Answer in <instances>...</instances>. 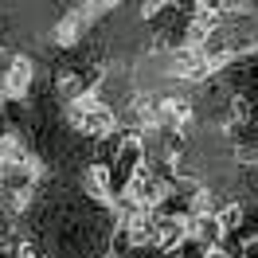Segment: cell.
I'll use <instances>...</instances> for the list:
<instances>
[{
    "mask_svg": "<svg viewBox=\"0 0 258 258\" xmlns=\"http://www.w3.org/2000/svg\"><path fill=\"white\" fill-rule=\"evenodd\" d=\"M67 121L79 129L82 137H110L117 129V113L98 94H79L67 102Z\"/></svg>",
    "mask_w": 258,
    "mask_h": 258,
    "instance_id": "cell-1",
    "label": "cell"
},
{
    "mask_svg": "<svg viewBox=\"0 0 258 258\" xmlns=\"http://www.w3.org/2000/svg\"><path fill=\"white\" fill-rule=\"evenodd\" d=\"M215 67H219L215 55H208L204 47H192V43H188L184 51H176V59H172V75L184 79V82H204Z\"/></svg>",
    "mask_w": 258,
    "mask_h": 258,
    "instance_id": "cell-2",
    "label": "cell"
},
{
    "mask_svg": "<svg viewBox=\"0 0 258 258\" xmlns=\"http://www.w3.org/2000/svg\"><path fill=\"white\" fill-rule=\"evenodd\" d=\"M184 239H188V223H184L180 215H157V223H153V242H157L161 250H176Z\"/></svg>",
    "mask_w": 258,
    "mask_h": 258,
    "instance_id": "cell-3",
    "label": "cell"
},
{
    "mask_svg": "<svg viewBox=\"0 0 258 258\" xmlns=\"http://www.w3.org/2000/svg\"><path fill=\"white\" fill-rule=\"evenodd\" d=\"M192 102L188 98H161V125L164 129H172V133H184V129L192 125Z\"/></svg>",
    "mask_w": 258,
    "mask_h": 258,
    "instance_id": "cell-4",
    "label": "cell"
},
{
    "mask_svg": "<svg viewBox=\"0 0 258 258\" xmlns=\"http://www.w3.org/2000/svg\"><path fill=\"white\" fill-rule=\"evenodd\" d=\"M28 86H32V59H28V55H16V59L8 63V71H4V94L24 98Z\"/></svg>",
    "mask_w": 258,
    "mask_h": 258,
    "instance_id": "cell-5",
    "label": "cell"
},
{
    "mask_svg": "<svg viewBox=\"0 0 258 258\" xmlns=\"http://www.w3.org/2000/svg\"><path fill=\"white\" fill-rule=\"evenodd\" d=\"M153 215H149L145 208H129V215H125V242H133V246H149L153 242Z\"/></svg>",
    "mask_w": 258,
    "mask_h": 258,
    "instance_id": "cell-6",
    "label": "cell"
},
{
    "mask_svg": "<svg viewBox=\"0 0 258 258\" xmlns=\"http://www.w3.org/2000/svg\"><path fill=\"white\" fill-rule=\"evenodd\" d=\"M129 121H133V125H145V129L161 125V98L157 94H137L129 102Z\"/></svg>",
    "mask_w": 258,
    "mask_h": 258,
    "instance_id": "cell-7",
    "label": "cell"
},
{
    "mask_svg": "<svg viewBox=\"0 0 258 258\" xmlns=\"http://www.w3.org/2000/svg\"><path fill=\"white\" fill-rule=\"evenodd\" d=\"M86 16H90V12L71 8V12L55 24V43H59V47H75V43L82 39V32H86Z\"/></svg>",
    "mask_w": 258,
    "mask_h": 258,
    "instance_id": "cell-8",
    "label": "cell"
},
{
    "mask_svg": "<svg viewBox=\"0 0 258 258\" xmlns=\"http://www.w3.org/2000/svg\"><path fill=\"white\" fill-rule=\"evenodd\" d=\"M86 188H90V196L106 200L110 196V164H90L86 168Z\"/></svg>",
    "mask_w": 258,
    "mask_h": 258,
    "instance_id": "cell-9",
    "label": "cell"
},
{
    "mask_svg": "<svg viewBox=\"0 0 258 258\" xmlns=\"http://www.w3.org/2000/svg\"><path fill=\"white\" fill-rule=\"evenodd\" d=\"M215 223H219L223 235H235V231L242 227V208L239 204H223V208L215 211Z\"/></svg>",
    "mask_w": 258,
    "mask_h": 258,
    "instance_id": "cell-10",
    "label": "cell"
},
{
    "mask_svg": "<svg viewBox=\"0 0 258 258\" xmlns=\"http://www.w3.org/2000/svg\"><path fill=\"white\" fill-rule=\"evenodd\" d=\"M55 90L71 102V98H79L82 94V79H79V71H59L55 75Z\"/></svg>",
    "mask_w": 258,
    "mask_h": 258,
    "instance_id": "cell-11",
    "label": "cell"
},
{
    "mask_svg": "<svg viewBox=\"0 0 258 258\" xmlns=\"http://www.w3.org/2000/svg\"><path fill=\"white\" fill-rule=\"evenodd\" d=\"M208 12L223 16V12H227V0H196V16H208Z\"/></svg>",
    "mask_w": 258,
    "mask_h": 258,
    "instance_id": "cell-12",
    "label": "cell"
},
{
    "mask_svg": "<svg viewBox=\"0 0 258 258\" xmlns=\"http://www.w3.org/2000/svg\"><path fill=\"white\" fill-rule=\"evenodd\" d=\"M117 4H121V0H86V12H90V16H106Z\"/></svg>",
    "mask_w": 258,
    "mask_h": 258,
    "instance_id": "cell-13",
    "label": "cell"
},
{
    "mask_svg": "<svg viewBox=\"0 0 258 258\" xmlns=\"http://www.w3.org/2000/svg\"><path fill=\"white\" fill-rule=\"evenodd\" d=\"M172 0H145V8H141V16L153 20V16H161V8H168Z\"/></svg>",
    "mask_w": 258,
    "mask_h": 258,
    "instance_id": "cell-14",
    "label": "cell"
},
{
    "mask_svg": "<svg viewBox=\"0 0 258 258\" xmlns=\"http://www.w3.org/2000/svg\"><path fill=\"white\" fill-rule=\"evenodd\" d=\"M204 258H231V250H227L223 242H211L208 250H204Z\"/></svg>",
    "mask_w": 258,
    "mask_h": 258,
    "instance_id": "cell-15",
    "label": "cell"
},
{
    "mask_svg": "<svg viewBox=\"0 0 258 258\" xmlns=\"http://www.w3.org/2000/svg\"><path fill=\"white\" fill-rule=\"evenodd\" d=\"M16 258H39V250H35L32 242H24V246H20V250H16Z\"/></svg>",
    "mask_w": 258,
    "mask_h": 258,
    "instance_id": "cell-16",
    "label": "cell"
}]
</instances>
